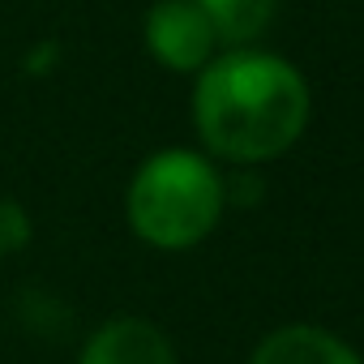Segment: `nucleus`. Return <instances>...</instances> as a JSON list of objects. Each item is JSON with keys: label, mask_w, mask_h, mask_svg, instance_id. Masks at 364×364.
<instances>
[{"label": "nucleus", "mask_w": 364, "mask_h": 364, "mask_svg": "<svg viewBox=\"0 0 364 364\" xmlns=\"http://www.w3.org/2000/svg\"><path fill=\"white\" fill-rule=\"evenodd\" d=\"M309 116L304 73L274 52L228 48L193 82V129L215 159L236 167L283 159L304 137Z\"/></svg>", "instance_id": "f257e3e1"}, {"label": "nucleus", "mask_w": 364, "mask_h": 364, "mask_svg": "<svg viewBox=\"0 0 364 364\" xmlns=\"http://www.w3.org/2000/svg\"><path fill=\"white\" fill-rule=\"evenodd\" d=\"M228 206V185L202 150H154L129 180L124 215L137 240L163 253L202 245Z\"/></svg>", "instance_id": "f03ea898"}, {"label": "nucleus", "mask_w": 364, "mask_h": 364, "mask_svg": "<svg viewBox=\"0 0 364 364\" xmlns=\"http://www.w3.org/2000/svg\"><path fill=\"white\" fill-rule=\"evenodd\" d=\"M77 364H176V347L146 317H112L86 338Z\"/></svg>", "instance_id": "20e7f679"}, {"label": "nucleus", "mask_w": 364, "mask_h": 364, "mask_svg": "<svg viewBox=\"0 0 364 364\" xmlns=\"http://www.w3.org/2000/svg\"><path fill=\"white\" fill-rule=\"evenodd\" d=\"M141 39L171 73H202L219 56V35L193 0H154L141 22Z\"/></svg>", "instance_id": "7ed1b4c3"}, {"label": "nucleus", "mask_w": 364, "mask_h": 364, "mask_svg": "<svg viewBox=\"0 0 364 364\" xmlns=\"http://www.w3.org/2000/svg\"><path fill=\"white\" fill-rule=\"evenodd\" d=\"M193 5L215 26L219 48H253L266 35L279 0H193Z\"/></svg>", "instance_id": "423d86ee"}, {"label": "nucleus", "mask_w": 364, "mask_h": 364, "mask_svg": "<svg viewBox=\"0 0 364 364\" xmlns=\"http://www.w3.org/2000/svg\"><path fill=\"white\" fill-rule=\"evenodd\" d=\"M249 364H364V355L338 334H330L326 326L291 321V326L270 330L253 347Z\"/></svg>", "instance_id": "39448f33"}]
</instances>
